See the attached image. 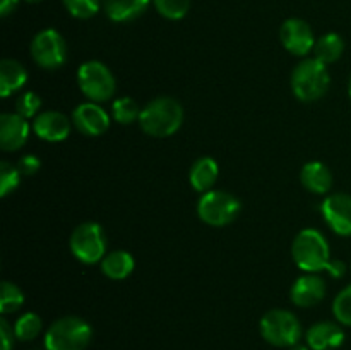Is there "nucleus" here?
I'll return each mask as SVG.
<instances>
[{"label": "nucleus", "instance_id": "obj_1", "mask_svg": "<svg viewBox=\"0 0 351 350\" xmlns=\"http://www.w3.org/2000/svg\"><path fill=\"white\" fill-rule=\"evenodd\" d=\"M139 126L147 136L168 137L173 136L184 122V108L170 96H160L147 103L139 115Z\"/></svg>", "mask_w": 351, "mask_h": 350}, {"label": "nucleus", "instance_id": "obj_2", "mask_svg": "<svg viewBox=\"0 0 351 350\" xmlns=\"http://www.w3.org/2000/svg\"><path fill=\"white\" fill-rule=\"evenodd\" d=\"M291 256L302 271L317 273L328 268L331 261V249L319 230L305 229L295 237L291 244Z\"/></svg>", "mask_w": 351, "mask_h": 350}, {"label": "nucleus", "instance_id": "obj_3", "mask_svg": "<svg viewBox=\"0 0 351 350\" xmlns=\"http://www.w3.org/2000/svg\"><path fill=\"white\" fill-rule=\"evenodd\" d=\"M93 338V329L88 321L77 316H64L51 323L45 333L47 350H86Z\"/></svg>", "mask_w": 351, "mask_h": 350}, {"label": "nucleus", "instance_id": "obj_4", "mask_svg": "<svg viewBox=\"0 0 351 350\" xmlns=\"http://www.w3.org/2000/svg\"><path fill=\"white\" fill-rule=\"evenodd\" d=\"M331 78L326 64L317 58H305L291 74V89L300 102L311 103L322 98L328 93Z\"/></svg>", "mask_w": 351, "mask_h": 350}, {"label": "nucleus", "instance_id": "obj_5", "mask_svg": "<svg viewBox=\"0 0 351 350\" xmlns=\"http://www.w3.org/2000/svg\"><path fill=\"white\" fill-rule=\"evenodd\" d=\"M261 335L274 347H293L302 336V325L293 312L273 309L261 319Z\"/></svg>", "mask_w": 351, "mask_h": 350}, {"label": "nucleus", "instance_id": "obj_6", "mask_svg": "<svg viewBox=\"0 0 351 350\" xmlns=\"http://www.w3.org/2000/svg\"><path fill=\"white\" fill-rule=\"evenodd\" d=\"M77 84L86 98L95 103L108 102L117 89L112 71L103 62L89 60L77 69Z\"/></svg>", "mask_w": 351, "mask_h": 350}, {"label": "nucleus", "instance_id": "obj_7", "mask_svg": "<svg viewBox=\"0 0 351 350\" xmlns=\"http://www.w3.org/2000/svg\"><path fill=\"white\" fill-rule=\"evenodd\" d=\"M72 254L84 264H96L106 256V237L101 225L95 222L81 223L69 240Z\"/></svg>", "mask_w": 351, "mask_h": 350}, {"label": "nucleus", "instance_id": "obj_8", "mask_svg": "<svg viewBox=\"0 0 351 350\" xmlns=\"http://www.w3.org/2000/svg\"><path fill=\"white\" fill-rule=\"evenodd\" d=\"M240 201L225 191H208L201 196L197 205V215L211 226L230 225L239 216Z\"/></svg>", "mask_w": 351, "mask_h": 350}, {"label": "nucleus", "instance_id": "obj_9", "mask_svg": "<svg viewBox=\"0 0 351 350\" xmlns=\"http://www.w3.org/2000/svg\"><path fill=\"white\" fill-rule=\"evenodd\" d=\"M31 57L40 67L53 71L67 60V45L57 30H43L31 41Z\"/></svg>", "mask_w": 351, "mask_h": 350}, {"label": "nucleus", "instance_id": "obj_10", "mask_svg": "<svg viewBox=\"0 0 351 350\" xmlns=\"http://www.w3.org/2000/svg\"><path fill=\"white\" fill-rule=\"evenodd\" d=\"M280 38L283 47L290 54L298 55V57L311 54L315 47V38L314 33H312V27L305 21L297 19V17L287 19L281 24Z\"/></svg>", "mask_w": 351, "mask_h": 350}, {"label": "nucleus", "instance_id": "obj_11", "mask_svg": "<svg viewBox=\"0 0 351 350\" xmlns=\"http://www.w3.org/2000/svg\"><path fill=\"white\" fill-rule=\"evenodd\" d=\"M322 216L332 232L341 237H351V196L336 192L328 196L321 206Z\"/></svg>", "mask_w": 351, "mask_h": 350}, {"label": "nucleus", "instance_id": "obj_12", "mask_svg": "<svg viewBox=\"0 0 351 350\" xmlns=\"http://www.w3.org/2000/svg\"><path fill=\"white\" fill-rule=\"evenodd\" d=\"M72 122L86 136H101L108 130L110 117L98 103H81L72 113Z\"/></svg>", "mask_w": 351, "mask_h": 350}, {"label": "nucleus", "instance_id": "obj_13", "mask_svg": "<svg viewBox=\"0 0 351 350\" xmlns=\"http://www.w3.org/2000/svg\"><path fill=\"white\" fill-rule=\"evenodd\" d=\"M33 129L40 139L48 141V143H58V141L67 139L71 134V120L62 112L47 110L34 117Z\"/></svg>", "mask_w": 351, "mask_h": 350}, {"label": "nucleus", "instance_id": "obj_14", "mask_svg": "<svg viewBox=\"0 0 351 350\" xmlns=\"http://www.w3.org/2000/svg\"><path fill=\"white\" fill-rule=\"evenodd\" d=\"M290 297L298 307H314L326 297V281L315 273L302 275L295 280Z\"/></svg>", "mask_w": 351, "mask_h": 350}, {"label": "nucleus", "instance_id": "obj_15", "mask_svg": "<svg viewBox=\"0 0 351 350\" xmlns=\"http://www.w3.org/2000/svg\"><path fill=\"white\" fill-rule=\"evenodd\" d=\"M29 137V124L19 113L0 115V146L3 151H17Z\"/></svg>", "mask_w": 351, "mask_h": 350}, {"label": "nucleus", "instance_id": "obj_16", "mask_svg": "<svg viewBox=\"0 0 351 350\" xmlns=\"http://www.w3.org/2000/svg\"><path fill=\"white\" fill-rule=\"evenodd\" d=\"M345 342V333L341 326L331 321H322L311 326L307 331V343L312 350L338 349Z\"/></svg>", "mask_w": 351, "mask_h": 350}, {"label": "nucleus", "instance_id": "obj_17", "mask_svg": "<svg viewBox=\"0 0 351 350\" xmlns=\"http://www.w3.org/2000/svg\"><path fill=\"white\" fill-rule=\"evenodd\" d=\"M27 81V71L21 62L14 58H3L0 62V96L7 98L19 91Z\"/></svg>", "mask_w": 351, "mask_h": 350}, {"label": "nucleus", "instance_id": "obj_18", "mask_svg": "<svg viewBox=\"0 0 351 350\" xmlns=\"http://www.w3.org/2000/svg\"><path fill=\"white\" fill-rule=\"evenodd\" d=\"M219 167L216 163L215 158L211 156H202L199 160L194 161L191 168V174H189V180H191V185L197 192H208L211 191L213 185L218 180Z\"/></svg>", "mask_w": 351, "mask_h": 350}, {"label": "nucleus", "instance_id": "obj_19", "mask_svg": "<svg viewBox=\"0 0 351 350\" xmlns=\"http://www.w3.org/2000/svg\"><path fill=\"white\" fill-rule=\"evenodd\" d=\"M300 180L307 191L326 194L332 187V174L321 161H308L300 172Z\"/></svg>", "mask_w": 351, "mask_h": 350}, {"label": "nucleus", "instance_id": "obj_20", "mask_svg": "<svg viewBox=\"0 0 351 350\" xmlns=\"http://www.w3.org/2000/svg\"><path fill=\"white\" fill-rule=\"evenodd\" d=\"M149 0H103L106 16L115 23H129L143 16Z\"/></svg>", "mask_w": 351, "mask_h": 350}, {"label": "nucleus", "instance_id": "obj_21", "mask_svg": "<svg viewBox=\"0 0 351 350\" xmlns=\"http://www.w3.org/2000/svg\"><path fill=\"white\" fill-rule=\"evenodd\" d=\"M101 271L112 280H123L134 271V257L127 250H112L101 261Z\"/></svg>", "mask_w": 351, "mask_h": 350}, {"label": "nucleus", "instance_id": "obj_22", "mask_svg": "<svg viewBox=\"0 0 351 350\" xmlns=\"http://www.w3.org/2000/svg\"><path fill=\"white\" fill-rule=\"evenodd\" d=\"M345 51V41L338 33H328L315 41L314 58H317L322 64H332L339 60V57Z\"/></svg>", "mask_w": 351, "mask_h": 350}, {"label": "nucleus", "instance_id": "obj_23", "mask_svg": "<svg viewBox=\"0 0 351 350\" xmlns=\"http://www.w3.org/2000/svg\"><path fill=\"white\" fill-rule=\"evenodd\" d=\"M112 115L119 124L129 126V124H134L136 120H139L141 108L136 100L130 98V96H122V98L113 102Z\"/></svg>", "mask_w": 351, "mask_h": 350}, {"label": "nucleus", "instance_id": "obj_24", "mask_svg": "<svg viewBox=\"0 0 351 350\" xmlns=\"http://www.w3.org/2000/svg\"><path fill=\"white\" fill-rule=\"evenodd\" d=\"M41 326H43V321H41L40 316L36 312H26V314L21 316L19 319L14 325V331H16V338L21 340V342H29V340H34L41 331Z\"/></svg>", "mask_w": 351, "mask_h": 350}, {"label": "nucleus", "instance_id": "obj_25", "mask_svg": "<svg viewBox=\"0 0 351 350\" xmlns=\"http://www.w3.org/2000/svg\"><path fill=\"white\" fill-rule=\"evenodd\" d=\"M23 304V290L17 285L10 283V281H3L2 294H0V312L2 314H10V312H16Z\"/></svg>", "mask_w": 351, "mask_h": 350}, {"label": "nucleus", "instance_id": "obj_26", "mask_svg": "<svg viewBox=\"0 0 351 350\" xmlns=\"http://www.w3.org/2000/svg\"><path fill=\"white\" fill-rule=\"evenodd\" d=\"M153 3L158 12L170 21L184 19L191 9V0H153Z\"/></svg>", "mask_w": 351, "mask_h": 350}, {"label": "nucleus", "instance_id": "obj_27", "mask_svg": "<svg viewBox=\"0 0 351 350\" xmlns=\"http://www.w3.org/2000/svg\"><path fill=\"white\" fill-rule=\"evenodd\" d=\"M19 182H21L19 167H14L12 163L3 160L2 163H0V196H2V198H7L10 192L16 191Z\"/></svg>", "mask_w": 351, "mask_h": 350}, {"label": "nucleus", "instance_id": "obj_28", "mask_svg": "<svg viewBox=\"0 0 351 350\" xmlns=\"http://www.w3.org/2000/svg\"><path fill=\"white\" fill-rule=\"evenodd\" d=\"M332 312L341 325L351 326V285L343 288L336 295L335 302H332Z\"/></svg>", "mask_w": 351, "mask_h": 350}, {"label": "nucleus", "instance_id": "obj_29", "mask_svg": "<svg viewBox=\"0 0 351 350\" xmlns=\"http://www.w3.org/2000/svg\"><path fill=\"white\" fill-rule=\"evenodd\" d=\"M65 9L77 19H89L99 9V0H62Z\"/></svg>", "mask_w": 351, "mask_h": 350}, {"label": "nucleus", "instance_id": "obj_30", "mask_svg": "<svg viewBox=\"0 0 351 350\" xmlns=\"http://www.w3.org/2000/svg\"><path fill=\"white\" fill-rule=\"evenodd\" d=\"M41 108V98L33 91H26L17 98L16 110L21 117L24 119H31V117H36L38 110Z\"/></svg>", "mask_w": 351, "mask_h": 350}, {"label": "nucleus", "instance_id": "obj_31", "mask_svg": "<svg viewBox=\"0 0 351 350\" xmlns=\"http://www.w3.org/2000/svg\"><path fill=\"white\" fill-rule=\"evenodd\" d=\"M41 168L40 158L34 154H24L19 160V170L23 175H34Z\"/></svg>", "mask_w": 351, "mask_h": 350}, {"label": "nucleus", "instance_id": "obj_32", "mask_svg": "<svg viewBox=\"0 0 351 350\" xmlns=\"http://www.w3.org/2000/svg\"><path fill=\"white\" fill-rule=\"evenodd\" d=\"M0 338H2V350H12L14 349V338H16V331L12 326L7 323V319H0Z\"/></svg>", "mask_w": 351, "mask_h": 350}, {"label": "nucleus", "instance_id": "obj_33", "mask_svg": "<svg viewBox=\"0 0 351 350\" xmlns=\"http://www.w3.org/2000/svg\"><path fill=\"white\" fill-rule=\"evenodd\" d=\"M326 270H328V273L331 275L332 278H341V277H345L346 266H345V263H343V261L331 259V261H329V264H328V268H326Z\"/></svg>", "mask_w": 351, "mask_h": 350}, {"label": "nucleus", "instance_id": "obj_34", "mask_svg": "<svg viewBox=\"0 0 351 350\" xmlns=\"http://www.w3.org/2000/svg\"><path fill=\"white\" fill-rule=\"evenodd\" d=\"M19 0H0V16L7 17L16 10Z\"/></svg>", "mask_w": 351, "mask_h": 350}, {"label": "nucleus", "instance_id": "obj_35", "mask_svg": "<svg viewBox=\"0 0 351 350\" xmlns=\"http://www.w3.org/2000/svg\"><path fill=\"white\" fill-rule=\"evenodd\" d=\"M290 350H308V349H307V347H305V345H302V343H297V345L291 347Z\"/></svg>", "mask_w": 351, "mask_h": 350}, {"label": "nucleus", "instance_id": "obj_36", "mask_svg": "<svg viewBox=\"0 0 351 350\" xmlns=\"http://www.w3.org/2000/svg\"><path fill=\"white\" fill-rule=\"evenodd\" d=\"M26 2H29V3H38V2H41V0H26Z\"/></svg>", "mask_w": 351, "mask_h": 350}, {"label": "nucleus", "instance_id": "obj_37", "mask_svg": "<svg viewBox=\"0 0 351 350\" xmlns=\"http://www.w3.org/2000/svg\"><path fill=\"white\" fill-rule=\"evenodd\" d=\"M348 93H350V100H351V81H350V88H348Z\"/></svg>", "mask_w": 351, "mask_h": 350}]
</instances>
